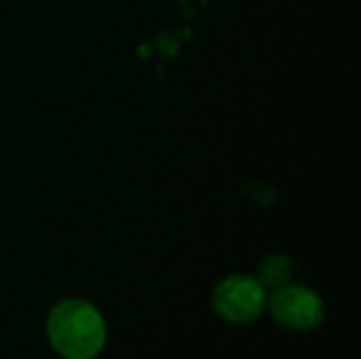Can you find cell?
Returning <instances> with one entry per match:
<instances>
[{"label":"cell","mask_w":361,"mask_h":359,"mask_svg":"<svg viewBox=\"0 0 361 359\" xmlns=\"http://www.w3.org/2000/svg\"><path fill=\"white\" fill-rule=\"evenodd\" d=\"M47 339L61 359H97L108 343V326L89 300L63 298L47 317Z\"/></svg>","instance_id":"obj_1"},{"label":"cell","mask_w":361,"mask_h":359,"mask_svg":"<svg viewBox=\"0 0 361 359\" xmlns=\"http://www.w3.org/2000/svg\"><path fill=\"white\" fill-rule=\"evenodd\" d=\"M256 279L271 294V292L292 284V262L286 256H269L260 264Z\"/></svg>","instance_id":"obj_4"},{"label":"cell","mask_w":361,"mask_h":359,"mask_svg":"<svg viewBox=\"0 0 361 359\" xmlns=\"http://www.w3.org/2000/svg\"><path fill=\"white\" fill-rule=\"evenodd\" d=\"M269 292L256 277L231 275L214 288L212 305L220 320L233 326H247L267 311Z\"/></svg>","instance_id":"obj_2"},{"label":"cell","mask_w":361,"mask_h":359,"mask_svg":"<svg viewBox=\"0 0 361 359\" xmlns=\"http://www.w3.org/2000/svg\"><path fill=\"white\" fill-rule=\"evenodd\" d=\"M267 309L271 317L290 332H311L322 326L326 307L322 296L298 284H288L269 294Z\"/></svg>","instance_id":"obj_3"}]
</instances>
